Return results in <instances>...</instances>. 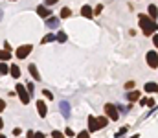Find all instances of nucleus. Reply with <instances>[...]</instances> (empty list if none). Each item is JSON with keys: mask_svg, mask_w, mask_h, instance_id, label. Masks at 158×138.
<instances>
[{"mask_svg": "<svg viewBox=\"0 0 158 138\" xmlns=\"http://www.w3.org/2000/svg\"><path fill=\"white\" fill-rule=\"evenodd\" d=\"M140 28H142V31H143V35H153L154 31H156V22H154V18H151L149 15H140Z\"/></svg>", "mask_w": 158, "mask_h": 138, "instance_id": "f257e3e1", "label": "nucleus"}, {"mask_svg": "<svg viewBox=\"0 0 158 138\" xmlns=\"http://www.w3.org/2000/svg\"><path fill=\"white\" fill-rule=\"evenodd\" d=\"M15 88H17V92H18V98H20V101L24 103V105H28V103H30V94L26 92L28 88H26L24 85H22V83H17V87H15Z\"/></svg>", "mask_w": 158, "mask_h": 138, "instance_id": "f03ea898", "label": "nucleus"}, {"mask_svg": "<svg viewBox=\"0 0 158 138\" xmlns=\"http://www.w3.org/2000/svg\"><path fill=\"white\" fill-rule=\"evenodd\" d=\"M31 44H22V46H18V50H17V57L18 59H24V57H28L30 54H31Z\"/></svg>", "mask_w": 158, "mask_h": 138, "instance_id": "7ed1b4c3", "label": "nucleus"}, {"mask_svg": "<svg viewBox=\"0 0 158 138\" xmlns=\"http://www.w3.org/2000/svg\"><path fill=\"white\" fill-rule=\"evenodd\" d=\"M105 114H107V118H110V120H118V110H116V107L114 105H110V103H107L105 105Z\"/></svg>", "mask_w": 158, "mask_h": 138, "instance_id": "20e7f679", "label": "nucleus"}, {"mask_svg": "<svg viewBox=\"0 0 158 138\" xmlns=\"http://www.w3.org/2000/svg\"><path fill=\"white\" fill-rule=\"evenodd\" d=\"M145 59H147V64H149L151 68H156V66H158V54H156V52H149V54L145 55Z\"/></svg>", "mask_w": 158, "mask_h": 138, "instance_id": "39448f33", "label": "nucleus"}, {"mask_svg": "<svg viewBox=\"0 0 158 138\" xmlns=\"http://www.w3.org/2000/svg\"><path fill=\"white\" fill-rule=\"evenodd\" d=\"M99 127H98V118H94V116H88V131L90 133H94V131H98Z\"/></svg>", "mask_w": 158, "mask_h": 138, "instance_id": "423d86ee", "label": "nucleus"}, {"mask_svg": "<svg viewBox=\"0 0 158 138\" xmlns=\"http://www.w3.org/2000/svg\"><path fill=\"white\" fill-rule=\"evenodd\" d=\"M81 15L86 17V18H92L94 17V11H92V8H90V6H83L81 8Z\"/></svg>", "mask_w": 158, "mask_h": 138, "instance_id": "0eeeda50", "label": "nucleus"}, {"mask_svg": "<svg viewBox=\"0 0 158 138\" xmlns=\"http://www.w3.org/2000/svg\"><path fill=\"white\" fill-rule=\"evenodd\" d=\"M37 110H39V116L44 118V116H46V103H44V101H37Z\"/></svg>", "mask_w": 158, "mask_h": 138, "instance_id": "6e6552de", "label": "nucleus"}, {"mask_svg": "<svg viewBox=\"0 0 158 138\" xmlns=\"http://www.w3.org/2000/svg\"><path fill=\"white\" fill-rule=\"evenodd\" d=\"M28 70H30V74H31L33 79L40 81V74H39V70H37V66H35V64H30V66H28Z\"/></svg>", "mask_w": 158, "mask_h": 138, "instance_id": "1a4fd4ad", "label": "nucleus"}, {"mask_svg": "<svg viewBox=\"0 0 158 138\" xmlns=\"http://www.w3.org/2000/svg\"><path fill=\"white\" fill-rule=\"evenodd\" d=\"M145 92H149V94H153V92H158V85L156 83H145Z\"/></svg>", "mask_w": 158, "mask_h": 138, "instance_id": "9d476101", "label": "nucleus"}, {"mask_svg": "<svg viewBox=\"0 0 158 138\" xmlns=\"http://www.w3.org/2000/svg\"><path fill=\"white\" fill-rule=\"evenodd\" d=\"M127 100H129V101H136V100H140V92H138V90H131L129 94H127Z\"/></svg>", "mask_w": 158, "mask_h": 138, "instance_id": "9b49d317", "label": "nucleus"}, {"mask_svg": "<svg viewBox=\"0 0 158 138\" xmlns=\"http://www.w3.org/2000/svg\"><path fill=\"white\" fill-rule=\"evenodd\" d=\"M37 13H39L40 17H44V18L50 17V9H48V8H44V6H39V8H37Z\"/></svg>", "mask_w": 158, "mask_h": 138, "instance_id": "f8f14e48", "label": "nucleus"}, {"mask_svg": "<svg viewBox=\"0 0 158 138\" xmlns=\"http://www.w3.org/2000/svg\"><path fill=\"white\" fill-rule=\"evenodd\" d=\"M61 112L64 114V116H66V118H68V116H70V105H68V103H66V101H63V103H61Z\"/></svg>", "mask_w": 158, "mask_h": 138, "instance_id": "ddd939ff", "label": "nucleus"}, {"mask_svg": "<svg viewBox=\"0 0 158 138\" xmlns=\"http://www.w3.org/2000/svg\"><path fill=\"white\" fill-rule=\"evenodd\" d=\"M9 72H11V76H13L15 79H18V77H20V68H18L17 64H13V66L9 68Z\"/></svg>", "mask_w": 158, "mask_h": 138, "instance_id": "4468645a", "label": "nucleus"}, {"mask_svg": "<svg viewBox=\"0 0 158 138\" xmlns=\"http://www.w3.org/2000/svg\"><path fill=\"white\" fill-rule=\"evenodd\" d=\"M46 24H48L50 28H57V26H59V20H57L55 17H50V18L46 20Z\"/></svg>", "mask_w": 158, "mask_h": 138, "instance_id": "2eb2a0df", "label": "nucleus"}, {"mask_svg": "<svg viewBox=\"0 0 158 138\" xmlns=\"http://www.w3.org/2000/svg\"><path fill=\"white\" fill-rule=\"evenodd\" d=\"M107 123H108V118H107V116H101V118H98V127H99V129L107 127Z\"/></svg>", "mask_w": 158, "mask_h": 138, "instance_id": "dca6fc26", "label": "nucleus"}, {"mask_svg": "<svg viewBox=\"0 0 158 138\" xmlns=\"http://www.w3.org/2000/svg\"><path fill=\"white\" fill-rule=\"evenodd\" d=\"M156 15H158V9H156L154 4H151V6H149V17H151V18H156Z\"/></svg>", "mask_w": 158, "mask_h": 138, "instance_id": "f3484780", "label": "nucleus"}, {"mask_svg": "<svg viewBox=\"0 0 158 138\" xmlns=\"http://www.w3.org/2000/svg\"><path fill=\"white\" fill-rule=\"evenodd\" d=\"M70 13H72V11H70L68 8H64V9L61 11V18H68V17H70Z\"/></svg>", "mask_w": 158, "mask_h": 138, "instance_id": "a211bd4d", "label": "nucleus"}, {"mask_svg": "<svg viewBox=\"0 0 158 138\" xmlns=\"http://www.w3.org/2000/svg\"><path fill=\"white\" fill-rule=\"evenodd\" d=\"M55 39H57V37H55L53 33H52V35H46V37L42 39V44H46V42H50V41H55Z\"/></svg>", "mask_w": 158, "mask_h": 138, "instance_id": "6ab92c4d", "label": "nucleus"}, {"mask_svg": "<svg viewBox=\"0 0 158 138\" xmlns=\"http://www.w3.org/2000/svg\"><path fill=\"white\" fill-rule=\"evenodd\" d=\"M57 41L64 42V41H66V33H64V31H59V33H57Z\"/></svg>", "mask_w": 158, "mask_h": 138, "instance_id": "aec40b11", "label": "nucleus"}, {"mask_svg": "<svg viewBox=\"0 0 158 138\" xmlns=\"http://www.w3.org/2000/svg\"><path fill=\"white\" fill-rule=\"evenodd\" d=\"M0 57H2V61H4V63H6V61H9V52H6V50H4L2 54H0Z\"/></svg>", "mask_w": 158, "mask_h": 138, "instance_id": "412c9836", "label": "nucleus"}, {"mask_svg": "<svg viewBox=\"0 0 158 138\" xmlns=\"http://www.w3.org/2000/svg\"><path fill=\"white\" fill-rule=\"evenodd\" d=\"M52 138H64V134L59 133V131H53V133H52Z\"/></svg>", "mask_w": 158, "mask_h": 138, "instance_id": "4be33fe9", "label": "nucleus"}, {"mask_svg": "<svg viewBox=\"0 0 158 138\" xmlns=\"http://www.w3.org/2000/svg\"><path fill=\"white\" fill-rule=\"evenodd\" d=\"M42 94H44V96H46L48 100H52V98H53V94H52V92H50V90H42Z\"/></svg>", "mask_w": 158, "mask_h": 138, "instance_id": "5701e85b", "label": "nucleus"}, {"mask_svg": "<svg viewBox=\"0 0 158 138\" xmlns=\"http://www.w3.org/2000/svg\"><path fill=\"white\" fill-rule=\"evenodd\" d=\"M88 133H90V131H83V133L77 134V138H88Z\"/></svg>", "mask_w": 158, "mask_h": 138, "instance_id": "b1692460", "label": "nucleus"}, {"mask_svg": "<svg viewBox=\"0 0 158 138\" xmlns=\"http://www.w3.org/2000/svg\"><path fill=\"white\" fill-rule=\"evenodd\" d=\"M125 133H127V127H121V129L116 133V136H121V134H125Z\"/></svg>", "mask_w": 158, "mask_h": 138, "instance_id": "393cba45", "label": "nucleus"}, {"mask_svg": "<svg viewBox=\"0 0 158 138\" xmlns=\"http://www.w3.org/2000/svg\"><path fill=\"white\" fill-rule=\"evenodd\" d=\"M6 74H8V64L2 63V76H6Z\"/></svg>", "mask_w": 158, "mask_h": 138, "instance_id": "a878e982", "label": "nucleus"}, {"mask_svg": "<svg viewBox=\"0 0 158 138\" xmlns=\"http://www.w3.org/2000/svg\"><path fill=\"white\" fill-rule=\"evenodd\" d=\"M26 88H28L30 94H33V83H28V87H26Z\"/></svg>", "mask_w": 158, "mask_h": 138, "instance_id": "bb28decb", "label": "nucleus"}, {"mask_svg": "<svg viewBox=\"0 0 158 138\" xmlns=\"http://www.w3.org/2000/svg\"><path fill=\"white\" fill-rule=\"evenodd\" d=\"M134 87V83L132 81H129V83H125V88H132Z\"/></svg>", "mask_w": 158, "mask_h": 138, "instance_id": "cd10ccee", "label": "nucleus"}, {"mask_svg": "<svg viewBox=\"0 0 158 138\" xmlns=\"http://www.w3.org/2000/svg\"><path fill=\"white\" fill-rule=\"evenodd\" d=\"M153 41H154V46L158 48V35H154V37H153Z\"/></svg>", "mask_w": 158, "mask_h": 138, "instance_id": "c85d7f7f", "label": "nucleus"}, {"mask_svg": "<svg viewBox=\"0 0 158 138\" xmlns=\"http://www.w3.org/2000/svg\"><path fill=\"white\" fill-rule=\"evenodd\" d=\"M55 2H57V0H46V4H48V6H52V4H55Z\"/></svg>", "mask_w": 158, "mask_h": 138, "instance_id": "c756f323", "label": "nucleus"}, {"mask_svg": "<svg viewBox=\"0 0 158 138\" xmlns=\"http://www.w3.org/2000/svg\"><path fill=\"white\" fill-rule=\"evenodd\" d=\"M35 138H44V134H42V133H37V134H35Z\"/></svg>", "mask_w": 158, "mask_h": 138, "instance_id": "7c9ffc66", "label": "nucleus"}, {"mask_svg": "<svg viewBox=\"0 0 158 138\" xmlns=\"http://www.w3.org/2000/svg\"><path fill=\"white\" fill-rule=\"evenodd\" d=\"M131 138H140V134H134V136H131Z\"/></svg>", "mask_w": 158, "mask_h": 138, "instance_id": "2f4dec72", "label": "nucleus"}, {"mask_svg": "<svg viewBox=\"0 0 158 138\" xmlns=\"http://www.w3.org/2000/svg\"><path fill=\"white\" fill-rule=\"evenodd\" d=\"M0 138H6V136H0Z\"/></svg>", "mask_w": 158, "mask_h": 138, "instance_id": "473e14b6", "label": "nucleus"}, {"mask_svg": "<svg viewBox=\"0 0 158 138\" xmlns=\"http://www.w3.org/2000/svg\"><path fill=\"white\" fill-rule=\"evenodd\" d=\"M11 2H13V0H11Z\"/></svg>", "mask_w": 158, "mask_h": 138, "instance_id": "72a5a7b5", "label": "nucleus"}]
</instances>
